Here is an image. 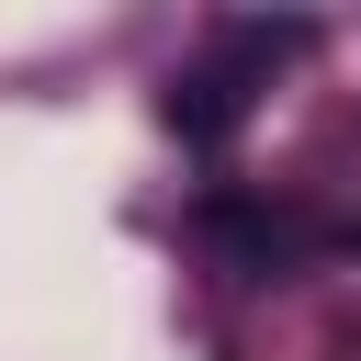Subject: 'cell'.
<instances>
[{"mask_svg": "<svg viewBox=\"0 0 361 361\" xmlns=\"http://www.w3.org/2000/svg\"><path fill=\"white\" fill-rule=\"evenodd\" d=\"M203 248H214L226 271L271 282V271H293L305 248H327V226H305L293 203H259V192H214V203H203Z\"/></svg>", "mask_w": 361, "mask_h": 361, "instance_id": "7a4b0ae2", "label": "cell"}, {"mask_svg": "<svg viewBox=\"0 0 361 361\" xmlns=\"http://www.w3.org/2000/svg\"><path fill=\"white\" fill-rule=\"evenodd\" d=\"M316 45V23H226L214 34V56H192L169 90H158V124L180 135V147H226L237 124H248V102H259V79L282 68V56H305Z\"/></svg>", "mask_w": 361, "mask_h": 361, "instance_id": "6da1fadb", "label": "cell"}]
</instances>
